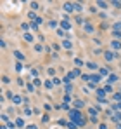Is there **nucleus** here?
Segmentation results:
<instances>
[{
	"instance_id": "5",
	"label": "nucleus",
	"mask_w": 121,
	"mask_h": 129,
	"mask_svg": "<svg viewBox=\"0 0 121 129\" xmlns=\"http://www.w3.org/2000/svg\"><path fill=\"white\" fill-rule=\"evenodd\" d=\"M90 79H92L93 82H99V80H100V77H99V75H90Z\"/></svg>"
},
{
	"instance_id": "2",
	"label": "nucleus",
	"mask_w": 121,
	"mask_h": 129,
	"mask_svg": "<svg viewBox=\"0 0 121 129\" xmlns=\"http://www.w3.org/2000/svg\"><path fill=\"white\" fill-rule=\"evenodd\" d=\"M83 105H85V103H83L81 100H76V101H74V106H76V108H83Z\"/></svg>"
},
{
	"instance_id": "1",
	"label": "nucleus",
	"mask_w": 121,
	"mask_h": 129,
	"mask_svg": "<svg viewBox=\"0 0 121 129\" xmlns=\"http://www.w3.org/2000/svg\"><path fill=\"white\" fill-rule=\"evenodd\" d=\"M69 117H71V119H73L76 124H81V126L85 124V120H83V115L80 114V112H76V110H71V112H69Z\"/></svg>"
},
{
	"instance_id": "7",
	"label": "nucleus",
	"mask_w": 121,
	"mask_h": 129,
	"mask_svg": "<svg viewBox=\"0 0 121 129\" xmlns=\"http://www.w3.org/2000/svg\"><path fill=\"white\" fill-rule=\"evenodd\" d=\"M112 35H114V37H116V39H121V31H114V33H112Z\"/></svg>"
},
{
	"instance_id": "4",
	"label": "nucleus",
	"mask_w": 121,
	"mask_h": 129,
	"mask_svg": "<svg viewBox=\"0 0 121 129\" xmlns=\"http://www.w3.org/2000/svg\"><path fill=\"white\" fill-rule=\"evenodd\" d=\"M64 9H66L68 12H71V11H73V5H71V4H64Z\"/></svg>"
},
{
	"instance_id": "12",
	"label": "nucleus",
	"mask_w": 121,
	"mask_h": 129,
	"mask_svg": "<svg viewBox=\"0 0 121 129\" xmlns=\"http://www.w3.org/2000/svg\"><path fill=\"white\" fill-rule=\"evenodd\" d=\"M28 129H36V126H28Z\"/></svg>"
},
{
	"instance_id": "10",
	"label": "nucleus",
	"mask_w": 121,
	"mask_h": 129,
	"mask_svg": "<svg viewBox=\"0 0 121 129\" xmlns=\"http://www.w3.org/2000/svg\"><path fill=\"white\" fill-rule=\"evenodd\" d=\"M74 9H76V11H81L83 7H81V5H80V4H74Z\"/></svg>"
},
{
	"instance_id": "6",
	"label": "nucleus",
	"mask_w": 121,
	"mask_h": 129,
	"mask_svg": "<svg viewBox=\"0 0 121 129\" xmlns=\"http://www.w3.org/2000/svg\"><path fill=\"white\" fill-rule=\"evenodd\" d=\"M12 100H14V103H21V98H19V96H14Z\"/></svg>"
},
{
	"instance_id": "11",
	"label": "nucleus",
	"mask_w": 121,
	"mask_h": 129,
	"mask_svg": "<svg viewBox=\"0 0 121 129\" xmlns=\"http://www.w3.org/2000/svg\"><path fill=\"white\" fill-rule=\"evenodd\" d=\"M62 26H64V28H68V30H69V23H68V21H62Z\"/></svg>"
},
{
	"instance_id": "9",
	"label": "nucleus",
	"mask_w": 121,
	"mask_h": 129,
	"mask_svg": "<svg viewBox=\"0 0 121 129\" xmlns=\"http://www.w3.org/2000/svg\"><path fill=\"white\" fill-rule=\"evenodd\" d=\"M99 5L102 7V9H106V7H107V4H106V2H99Z\"/></svg>"
},
{
	"instance_id": "8",
	"label": "nucleus",
	"mask_w": 121,
	"mask_h": 129,
	"mask_svg": "<svg viewBox=\"0 0 121 129\" xmlns=\"http://www.w3.org/2000/svg\"><path fill=\"white\" fill-rule=\"evenodd\" d=\"M74 63H76L78 66H81V65H83V61H81V59H74Z\"/></svg>"
},
{
	"instance_id": "3",
	"label": "nucleus",
	"mask_w": 121,
	"mask_h": 129,
	"mask_svg": "<svg viewBox=\"0 0 121 129\" xmlns=\"http://www.w3.org/2000/svg\"><path fill=\"white\" fill-rule=\"evenodd\" d=\"M111 45H112V47H114L116 51H119V49H121V44H119V42H112Z\"/></svg>"
}]
</instances>
